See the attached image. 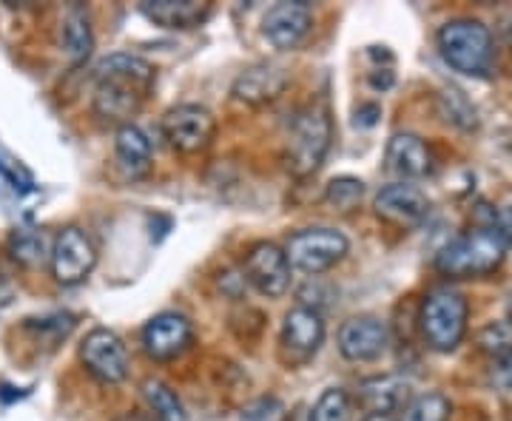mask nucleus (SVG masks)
<instances>
[{
	"label": "nucleus",
	"instance_id": "obj_1",
	"mask_svg": "<svg viewBox=\"0 0 512 421\" xmlns=\"http://www.w3.org/2000/svg\"><path fill=\"white\" fill-rule=\"evenodd\" d=\"M94 77H97L92 97L94 117L100 123L123 129V126H131V120L146 106L148 94L157 80V69L146 57L114 52L97 63Z\"/></svg>",
	"mask_w": 512,
	"mask_h": 421
},
{
	"label": "nucleus",
	"instance_id": "obj_2",
	"mask_svg": "<svg viewBox=\"0 0 512 421\" xmlns=\"http://www.w3.org/2000/svg\"><path fill=\"white\" fill-rule=\"evenodd\" d=\"M439 52L450 69L484 77L493 66V35L481 20H447L439 29Z\"/></svg>",
	"mask_w": 512,
	"mask_h": 421
},
{
	"label": "nucleus",
	"instance_id": "obj_3",
	"mask_svg": "<svg viewBox=\"0 0 512 421\" xmlns=\"http://www.w3.org/2000/svg\"><path fill=\"white\" fill-rule=\"evenodd\" d=\"M504 242L495 237L493 228H476L467 231L464 237L453 239L436 254V268L439 274L450 279H473V276L493 274L504 262Z\"/></svg>",
	"mask_w": 512,
	"mask_h": 421
},
{
	"label": "nucleus",
	"instance_id": "obj_4",
	"mask_svg": "<svg viewBox=\"0 0 512 421\" xmlns=\"http://www.w3.org/2000/svg\"><path fill=\"white\" fill-rule=\"evenodd\" d=\"M467 299L464 293L441 285L424 296L419 313V328L424 342L439 353H450L461 345L464 333H467Z\"/></svg>",
	"mask_w": 512,
	"mask_h": 421
},
{
	"label": "nucleus",
	"instance_id": "obj_5",
	"mask_svg": "<svg viewBox=\"0 0 512 421\" xmlns=\"http://www.w3.org/2000/svg\"><path fill=\"white\" fill-rule=\"evenodd\" d=\"M333 140V120L325 103H313L293 120L288 134V168L293 177H311L325 163Z\"/></svg>",
	"mask_w": 512,
	"mask_h": 421
},
{
	"label": "nucleus",
	"instance_id": "obj_6",
	"mask_svg": "<svg viewBox=\"0 0 512 421\" xmlns=\"http://www.w3.org/2000/svg\"><path fill=\"white\" fill-rule=\"evenodd\" d=\"M282 251L296 271L325 274L336 262L348 257L350 242L336 228H305V231H296Z\"/></svg>",
	"mask_w": 512,
	"mask_h": 421
},
{
	"label": "nucleus",
	"instance_id": "obj_7",
	"mask_svg": "<svg viewBox=\"0 0 512 421\" xmlns=\"http://www.w3.org/2000/svg\"><path fill=\"white\" fill-rule=\"evenodd\" d=\"M160 131L174 151L197 154V151H205L211 146V140L217 134V120L205 106L180 103V106L165 111L163 120H160Z\"/></svg>",
	"mask_w": 512,
	"mask_h": 421
},
{
	"label": "nucleus",
	"instance_id": "obj_8",
	"mask_svg": "<svg viewBox=\"0 0 512 421\" xmlns=\"http://www.w3.org/2000/svg\"><path fill=\"white\" fill-rule=\"evenodd\" d=\"M49 265H52L55 282L66 285V288L86 282L94 271V265H97V248H94L92 237L74 225L63 228L52 242Z\"/></svg>",
	"mask_w": 512,
	"mask_h": 421
},
{
	"label": "nucleus",
	"instance_id": "obj_9",
	"mask_svg": "<svg viewBox=\"0 0 512 421\" xmlns=\"http://www.w3.org/2000/svg\"><path fill=\"white\" fill-rule=\"evenodd\" d=\"M80 362L103 385L126 382L131 367L126 342L109 328H94L86 333V339L80 342Z\"/></svg>",
	"mask_w": 512,
	"mask_h": 421
},
{
	"label": "nucleus",
	"instance_id": "obj_10",
	"mask_svg": "<svg viewBox=\"0 0 512 421\" xmlns=\"http://www.w3.org/2000/svg\"><path fill=\"white\" fill-rule=\"evenodd\" d=\"M325 342V319L322 313L313 311L308 305H296L285 313L282 330H279V345L291 365H302L311 356L319 353Z\"/></svg>",
	"mask_w": 512,
	"mask_h": 421
},
{
	"label": "nucleus",
	"instance_id": "obj_11",
	"mask_svg": "<svg viewBox=\"0 0 512 421\" xmlns=\"http://www.w3.org/2000/svg\"><path fill=\"white\" fill-rule=\"evenodd\" d=\"M245 279L268 299H279L291 288V262L276 242H256L242 262Z\"/></svg>",
	"mask_w": 512,
	"mask_h": 421
},
{
	"label": "nucleus",
	"instance_id": "obj_12",
	"mask_svg": "<svg viewBox=\"0 0 512 421\" xmlns=\"http://www.w3.org/2000/svg\"><path fill=\"white\" fill-rule=\"evenodd\" d=\"M191 345H194V325L188 322V316H183V313H157L154 319H148L146 328H143V350L154 362L180 359Z\"/></svg>",
	"mask_w": 512,
	"mask_h": 421
},
{
	"label": "nucleus",
	"instance_id": "obj_13",
	"mask_svg": "<svg viewBox=\"0 0 512 421\" xmlns=\"http://www.w3.org/2000/svg\"><path fill=\"white\" fill-rule=\"evenodd\" d=\"M311 29L313 15L305 0L276 3L262 18V35L271 40V46L282 49V52H291L296 46H302L305 37L311 35Z\"/></svg>",
	"mask_w": 512,
	"mask_h": 421
},
{
	"label": "nucleus",
	"instance_id": "obj_14",
	"mask_svg": "<svg viewBox=\"0 0 512 421\" xmlns=\"http://www.w3.org/2000/svg\"><path fill=\"white\" fill-rule=\"evenodd\" d=\"M336 345L348 362H376L390 345V333L376 316H353L339 328Z\"/></svg>",
	"mask_w": 512,
	"mask_h": 421
},
{
	"label": "nucleus",
	"instance_id": "obj_15",
	"mask_svg": "<svg viewBox=\"0 0 512 421\" xmlns=\"http://www.w3.org/2000/svg\"><path fill=\"white\" fill-rule=\"evenodd\" d=\"M373 208L387 222H396V225H419L430 214V200H427V194L421 188H416V185L393 183L376 194Z\"/></svg>",
	"mask_w": 512,
	"mask_h": 421
},
{
	"label": "nucleus",
	"instance_id": "obj_16",
	"mask_svg": "<svg viewBox=\"0 0 512 421\" xmlns=\"http://www.w3.org/2000/svg\"><path fill=\"white\" fill-rule=\"evenodd\" d=\"M288 86H291V77L282 72L279 66L259 63V66H251V69H245V72L239 74L237 80H234L231 94L237 97L239 103L265 106V103H274L276 97H282Z\"/></svg>",
	"mask_w": 512,
	"mask_h": 421
},
{
	"label": "nucleus",
	"instance_id": "obj_17",
	"mask_svg": "<svg viewBox=\"0 0 512 421\" xmlns=\"http://www.w3.org/2000/svg\"><path fill=\"white\" fill-rule=\"evenodd\" d=\"M413 399V385L410 379H404L399 373H384V376H373L359 385V404L367 413H382V416H393L402 413L404 404Z\"/></svg>",
	"mask_w": 512,
	"mask_h": 421
},
{
	"label": "nucleus",
	"instance_id": "obj_18",
	"mask_svg": "<svg viewBox=\"0 0 512 421\" xmlns=\"http://www.w3.org/2000/svg\"><path fill=\"white\" fill-rule=\"evenodd\" d=\"M140 12L160 29L185 32L197 29L211 15V3L205 0H143Z\"/></svg>",
	"mask_w": 512,
	"mask_h": 421
},
{
	"label": "nucleus",
	"instance_id": "obj_19",
	"mask_svg": "<svg viewBox=\"0 0 512 421\" xmlns=\"http://www.w3.org/2000/svg\"><path fill=\"white\" fill-rule=\"evenodd\" d=\"M384 160H387V168L402 180H419L433 168V154H430L427 143L419 134H410V131H399L390 137Z\"/></svg>",
	"mask_w": 512,
	"mask_h": 421
},
{
	"label": "nucleus",
	"instance_id": "obj_20",
	"mask_svg": "<svg viewBox=\"0 0 512 421\" xmlns=\"http://www.w3.org/2000/svg\"><path fill=\"white\" fill-rule=\"evenodd\" d=\"M114 154H117L120 168L126 171V177H131V180H140L151 171V140L146 137V131L134 126V123L117 129Z\"/></svg>",
	"mask_w": 512,
	"mask_h": 421
},
{
	"label": "nucleus",
	"instance_id": "obj_21",
	"mask_svg": "<svg viewBox=\"0 0 512 421\" xmlns=\"http://www.w3.org/2000/svg\"><path fill=\"white\" fill-rule=\"evenodd\" d=\"M94 49V32L89 12L83 6H72L63 18V52L74 66H80Z\"/></svg>",
	"mask_w": 512,
	"mask_h": 421
},
{
	"label": "nucleus",
	"instance_id": "obj_22",
	"mask_svg": "<svg viewBox=\"0 0 512 421\" xmlns=\"http://www.w3.org/2000/svg\"><path fill=\"white\" fill-rule=\"evenodd\" d=\"M143 399H146L148 410L157 421H185V407L180 396L160 379L143 382Z\"/></svg>",
	"mask_w": 512,
	"mask_h": 421
},
{
	"label": "nucleus",
	"instance_id": "obj_23",
	"mask_svg": "<svg viewBox=\"0 0 512 421\" xmlns=\"http://www.w3.org/2000/svg\"><path fill=\"white\" fill-rule=\"evenodd\" d=\"M52 245L46 242V237L40 231H32V228H18L9 234V254L20 265H37L43 259L49 257Z\"/></svg>",
	"mask_w": 512,
	"mask_h": 421
},
{
	"label": "nucleus",
	"instance_id": "obj_24",
	"mask_svg": "<svg viewBox=\"0 0 512 421\" xmlns=\"http://www.w3.org/2000/svg\"><path fill=\"white\" fill-rule=\"evenodd\" d=\"M453 404L444 393H421L404 404L402 416L396 421H447Z\"/></svg>",
	"mask_w": 512,
	"mask_h": 421
},
{
	"label": "nucleus",
	"instance_id": "obj_25",
	"mask_svg": "<svg viewBox=\"0 0 512 421\" xmlns=\"http://www.w3.org/2000/svg\"><path fill=\"white\" fill-rule=\"evenodd\" d=\"M439 106H441V114H444V120H447V123H453V126H458L461 131H473L478 126L476 106L467 100V94L458 92V89H453V86L439 94Z\"/></svg>",
	"mask_w": 512,
	"mask_h": 421
},
{
	"label": "nucleus",
	"instance_id": "obj_26",
	"mask_svg": "<svg viewBox=\"0 0 512 421\" xmlns=\"http://www.w3.org/2000/svg\"><path fill=\"white\" fill-rule=\"evenodd\" d=\"M350 393L345 387H328L311 410V421H348L350 419Z\"/></svg>",
	"mask_w": 512,
	"mask_h": 421
},
{
	"label": "nucleus",
	"instance_id": "obj_27",
	"mask_svg": "<svg viewBox=\"0 0 512 421\" xmlns=\"http://www.w3.org/2000/svg\"><path fill=\"white\" fill-rule=\"evenodd\" d=\"M365 197V183L356 180V177H336L330 180L328 191H325V200L339 208V211H353Z\"/></svg>",
	"mask_w": 512,
	"mask_h": 421
},
{
	"label": "nucleus",
	"instance_id": "obj_28",
	"mask_svg": "<svg viewBox=\"0 0 512 421\" xmlns=\"http://www.w3.org/2000/svg\"><path fill=\"white\" fill-rule=\"evenodd\" d=\"M478 350L487 353V356H504L512 350V322L507 319H498V322H490L487 328L478 330Z\"/></svg>",
	"mask_w": 512,
	"mask_h": 421
},
{
	"label": "nucleus",
	"instance_id": "obj_29",
	"mask_svg": "<svg viewBox=\"0 0 512 421\" xmlns=\"http://www.w3.org/2000/svg\"><path fill=\"white\" fill-rule=\"evenodd\" d=\"M487 228H493L495 237L504 242V248H512V208H493Z\"/></svg>",
	"mask_w": 512,
	"mask_h": 421
},
{
	"label": "nucleus",
	"instance_id": "obj_30",
	"mask_svg": "<svg viewBox=\"0 0 512 421\" xmlns=\"http://www.w3.org/2000/svg\"><path fill=\"white\" fill-rule=\"evenodd\" d=\"M490 376H493V385L498 387L501 393H512V350L510 353H504V356H498V359H493Z\"/></svg>",
	"mask_w": 512,
	"mask_h": 421
},
{
	"label": "nucleus",
	"instance_id": "obj_31",
	"mask_svg": "<svg viewBox=\"0 0 512 421\" xmlns=\"http://www.w3.org/2000/svg\"><path fill=\"white\" fill-rule=\"evenodd\" d=\"M9 302H12V285H9V282L3 279V274H0V308L9 305Z\"/></svg>",
	"mask_w": 512,
	"mask_h": 421
},
{
	"label": "nucleus",
	"instance_id": "obj_32",
	"mask_svg": "<svg viewBox=\"0 0 512 421\" xmlns=\"http://www.w3.org/2000/svg\"><path fill=\"white\" fill-rule=\"evenodd\" d=\"M114 421H157L151 413H140V410H134V413H123V416H117Z\"/></svg>",
	"mask_w": 512,
	"mask_h": 421
},
{
	"label": "nucleus",
	"instance_id": "obj_33",
	"mask_svg": "<svg viewBox=\"0 0 512 421\" xmlns=\"http://www.w3.org/2000/svg\"><path fill=\"white\" fill-rule=\"evenodd\" d=\"M498 32H501V37H504L507 43H512V12H510V15H504V18H501V26H498Z\"/></svg>",
	"mask_w": 512,
	"mask_h": 421
},
{
	"label": "nucleus",
	"instance_id": "obj_34",
	"mask_svg": "<svg viewBox=\"0 0 512 421\" xmlns=\"http://www.w3.org/2000/svg\"><path fill=\"white\" fill-rule=\"evenodd\" d=\"M0 177H3L6 183L12 185V188H20V180H18V177H15V171H12V168H6V165H3V163H0Z\"/></svg>",
	"mask_w": 512,
	"mask_h": 421
},
{
	"label": "nucleus",
	"instance_id": "obj_35",
	"mask_svg": "<svg viewBox=\"0 0 512 421\" xmlns=\"http://www.w3.org/2000/svg\"><path fill=\"white\" fill-rule=\"evenodd\" d=\"M362 421H396V416H382V413H367Z\"/></svg>",
	"mask_w": 512,
	"mask_h": 421
}]
</instances>
